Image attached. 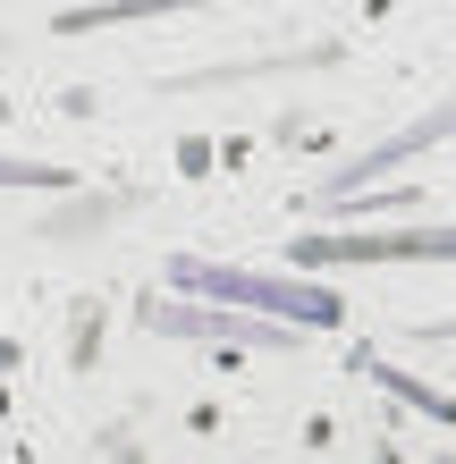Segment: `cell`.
Listing matches in <instances>:
<instances>
[{
  "label": "cell",
  "instance_id": "obj_1",
  "mask_svg": "<svg viewBox=\"0 0 456 464\" xmlns=\"http://www.w3.org/2000/svg\"><path fill=\"white\" fill-rule=\"evenodd\" d=\"M178 279H186V287H203V295H220V304L287 313V321H305V330H330V321L346 313V295H330V287H296V279H271V270H211V262H178Z\"/></svg>",
  "mask_w": 456,
  "mask_h": 464
},
{
  "label": "cell",
  "instance_id": "obj_2",
  "mask_svg": "<svg viewBox=\"0 0 456 464\" xmlns=\"http://www.w3.org/2000/svg\"><path fill=\"white\" fill-rule=\"evenodd\" d=\"M296 262H456V228H346V237H305Z\"/></svg>",
  "mask_w": 456,
  "mask_h": 464
},
{
  "label": "cell",
  "instance_id": "obj_3",
  "mask_svg": "<svg viewBox=\"0 0 456 464\" xmlns=\"http://www.w3.org/2000/svg\"><path fill=\"white\" fill-rule=\"evenodd\" d=\"M440 135H456V102H440V111H432V119H414L406 135H389V144H372V152L355 160V169H346V178L330 186V203L346 195V186H364V178H381V169H397V160H414L422 144H440Z\"/></svg>",
  "mask_w": 456,
  "mask_h": 464
},
{
  "label": "cell",
  "instance_id": "obj_4",
  "mask_svg": "<svg viewBox=\"0 0 456 464\" xmlns=\"http://www.w3.org/2000/svg\"><path fill=\"white\" fill-rule=\"evenodd\" d=\"M160 9H186V0H102V9H68L60 34H93V25H127V17H160Z\"/></svg>",
  "mask_w": 456,
  "mask_h": 464
},
{
  "label": "cell",
  "instance_id": "obj_5",
  "mask_svg": "<svg viewBox=\"0 0 456 464\" xmlns=\"http://www.w3.org/2000/svg\"><path fill=\"white\" fill-rule=\"evenodd\" d=\"M0 186H68V169H51V160H0Z\"/></svg>",
  "mask_w": 456,
  "mask_h": 464
}]
</instances>
